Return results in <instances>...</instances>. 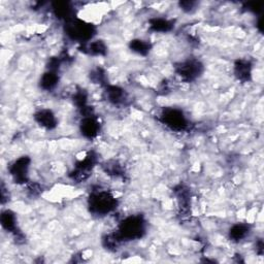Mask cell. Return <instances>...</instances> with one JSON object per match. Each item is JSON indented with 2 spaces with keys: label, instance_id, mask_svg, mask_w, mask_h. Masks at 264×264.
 Segmentation results:
<instances>
[{
  "label": "cell",
  "instance_id": "1",
  "mask_svg": "<svg viewBox=\"0 0 264 264\" xmlns=\"http://www.w3.org/2000/svg\"><path fill=\"white\" fill-rule=\"evenodd\" d=\"M116 198L112 194H110L109 192L102 190L93 192L89 199L91 212L99 216L110 214L116 207Z\"/></svg>",
  "mask_w": 264,
  "mask_h": 264
},
{
  "label": "cell",
  "instance_id": "2",
  "mask_svg": "<svg viewBox=\"0 0 264 264\" xmlns=\"http://www.w3.org/2000/svg\"><path fill=\"white\" fill-rule=\"evenodd\" d=\"M144 232L145 222L143 219L137 216H131L121 223L120 230L118 231L117 235L123 240H124V238H126L125 240H132L142 237Z\"/></svg>",
  "mask_w": 264,
  "mask_h": 264
},
{
  "label": "cell",
  "instance_id": "3",
  "mask_svg": "<svg viewBox=\"0 0 264 264\" xmlns=\"http://www.w3.org/2000/svg\"><path fill=\"white\" fill-rule=\"evenodd\" d=\"M161 117L164 124L172 130H184L188 125L186 116L183 114L182 111L177 109L165 110Z\"/></svg>",
  "mask_w": 264,
  "mask_h": 264
},
{
  "label": "cell",
  "instance_id": "4",
  "mask_svg": "<svg viewBox=\"0 0 264 264\" xmlns=\"http://www.w3.org/2000/svg\"><path fill=\"white\" fill-rule=\"evenodd\" d=\"M30 168V159L27 157H21L10 166V172L17 183H24L27 181Z\"/></svg>",
  "mask_w": 264,
  "mask_h": 264
},
{
  "label": "cell",
  "instance_id": "5",
  "mask_svg": "<svg viewBox=\"0 0 264 264\" xmlns=\"http://www.w3.org/2000/svg\"><path fill=\"white\" fill-rule=\"evenodd\" d=\"M202 65L197 60H187L178 66V74L185 81H193L201 74Z\"/></svg>",
  "mask_w": 264,
  "mask_h": 264
},
{
  "label": "cell",
  "instance_id": "6",
  "mask_svg": "<svg viewBox=\"0 0 264 264\" xmlns=\"http://www.w3.org/2000/svg\"><path fill=\"white\" fill-rule=\"evenodd\" d=\"M80 130L84 137L92 139L96 137L100 130V123L97 118L91 115H87L83 118L81 124H80Z\"/></svg>",
  "mask_w": 264,
  "mask_h": 264
},
{
  "label": "cell",
  "instance_id": "7",
  "mask_svg": "<svg viewBox=\"0 0 264 264\" xmlns=\"http://www.w3.org/2000/svg\"><path fill=\"white\" fill-rule=\"evenodd\" d=\"M38 124L46 129H54L57 126V118L51 110H41L34 115Z\"/></svg>",
  "mask_w": 264,
  "mask_h": 264
},
{
  "label": "cell",
  "instance_id": "8",
  "mask_svg": "<svg viewBox=\"0 0 264 264\" xmlns=\"http://www.w3.org/2000/svg\"><path fill=\"white\" fill-rule=\"evenodd\" d=\"M59 82V76L57 74L56 70L49 69L48 72H46L42 77L40 81L41 88H43L46 91H51L56 88Z\"/></svg>",
  "mask_w": 264,
  "mask_h": 264
},
{
  "label": "cell",
  "instance_id": "9",
  "mask_svg": "<svg viewBox=\"0 0 264 264\" xmlns=\"http://www.w3.org/2000/svg\"><path fill=\"white\" fill-rule=\"evenodd\" d=\"M250 233V228L249 225L243 224V223H236L231 226L229 229V237L233 241H240L247 237Z\"/></svg>",
  "mask_w": 264,
  "mask_h": 264
},
{
  "label": "cell",
  "instance_id": "10",
  "mask_svg": "<svg viewBox=\"0 0 264 264\" xmlns=\"http://www.w3.org/2000/svg\"><path fill=\"white\" fill-rule=\"evenodd\" d=\"M105 94H107L108 100L115 105L124 103L127 98L124 90L116 86H110L105 91Z\"/></svg>",
  "mask_w": 264,
  "mask_h": 264
},
{
  "label": "cell",
  "instance_id": "11",
  "mask_svg": "<svg viewBox=\"0 0 264 264\" xmlns=\"http://www.w3.org/2000/svg\"><path fill=\"white\" fill-rule=\"evenodd\" d=\"M234 72L235 76L238 78V80L241 81H247L251 77V64L249 61L245 60H239L234 66Z\"/></svg>",
  "mask_w": 264,
  "mask_h": 264
},
{
  "label": "cell",
  "instance_id": "12",
  "mask_svg": "<svg viewBox=\"0 0 264 264\" xmlns=\"http://www.w3.org/2000/svg\"><path fill=\"white\" fill-rule=\"evenodd\" d=\"M130 49L132 52L136 53V54L145 56V55L149 54L151 45L148 41L138 39V40H133L130 42Z\"/></svg>",
  "mask_w": 264,
  "mask_h": 264
},
{
  "label": "cell",
  "instance_id": "13",
  "mask_svg": "<svg viewBox=\"0 0 264 264\" xmlns=\"http://www.w3.org/2000/svg\"><path fill=\"white\" fill-rule=\"evenodd\" d=\"M173 23L168 19H163V18H156V19L151 21V28L155 32H168L171 30Z\"/></svg>",
  "mask_w": 264,
  "mask_h": 264
},
{
  "label": "cell",
  "instance_id": "14",
  "mask_svg": "<svg viewBox=\"0 0 264 264\" xmlns=\"http://www.w3.org/2000/svg\"><path fill=\"white\" fill-rule=\"evenodd\" d=\"M17 218L16 215L12 212V210H6V212L3 213L2 216V224L4 228H6L9 232H14L15 229L17 228Z\"/></svg>",
  "mask_w": 264,
  "mask_h": 264
},
{
  "label": "cell",
  "instance_id": "15",
  "mask_svg": "<svg viewBox=\"0 0 264 264\" xmlns=\"http://www.w3.org/2000/svg\"><path fill=\"white\" fill-rule=\"evenodd\" d=\"M196 6L197 4L196 3H190V2H187V3H180V8L182 11H184L185 13H192L193 11L196 10Z\"/></svg>",
  "mask_w": 264,
  "mask_h": 264
}]
</instances>
